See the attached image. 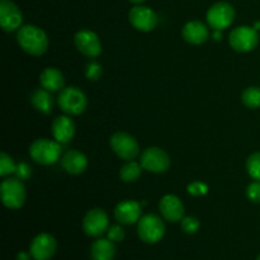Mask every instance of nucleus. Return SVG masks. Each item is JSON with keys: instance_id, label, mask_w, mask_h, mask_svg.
Returning a JSON list of instances; mask_svg holds the SVG:
<instances>
[{"instance_id": "nucleus-17", "label": "nucleus", "mask_w": 260, "mask_h": 260, "mask_svg": "<svg viewBox=\"0 0 260 260\" xmlns=\"http://www.w3.org/2000/svg\"><path fill=\"white\" fill-rule=\"evenodd\" d=\"M53 140L60 142L61 145H66L75 136V123L68 116H60L52 122L51 126Z\"/></svg>"}, {"instance_id": "nucleus-11", "label": "nucleus", "mask_w": 260, "mask_h": 260, "mask_svg": "<svg viewBox=\"0 0 260 260\" xmlns=\"http://www.w3.org/2000/svg\"><path fill=\"white\" fill-rule=\"evenodd\" d=\"M128 20L135 29L140 32H151L157 25V15L151 8L137 4L128 13Z\"/></svg>"}, {"instance_id": "nucleus-22", "label": "nucleus", "mask_w": 260, "mask_h": 260, "mask_svg": "<svg viewBox=\"0 0 260 260\" xmlns=\"http://www.w3.org/2000/svg\"><path fill=\"white\" fill-rule=\"evenodd\" d=\"M114 256H116V246L109 239H98L91 245V260H113Z\"/></svg>"}, {"instance_id": "nucleus-9", "label": "nucleus", "mask_w": 260, "mask_h": 260, "mask_svg": "<svg viewBox=\"0 0 260 260\" xmlns=\"http://www.w3.org/2000/svg\"><path fill=\"white\" fill-rule=\"evenodd\" d=\"M144 170H147L154 174L165 173L170 168V156L160 147H147L142 151L140 156Z\"/></svg>"}, {"instance_id": "nucleus-36", "label": "nucleus", "mask_w": 260, "mask_h": 260, "mask_svg": "<svg viewBox=\"0 0 260 260\" xmlns=\"http://www.w3.org/2000/svg\"><path fill=\"white\" fill-rule=\"evenodd\" d=\"M254 28H255L256 30H259L260 29V22H256L255 24H254Z\"/></svg>"}, {"instance_id": "nucleus-10", "label": "nucleus", "mask_w": 260, "mask_h": 260, "mask_svg": "<svg viewBox=\"0 0 260 260\" xmlns=\"http://www.w3.org/2000/svg\"><path fill=\"white\" fill-rule=\"evenodd\" d=\"M109 229L108 215L102 208H93L84 216L83 230L90 238H101Z\"/></svg>"}, {"instance_id": "nucleus-5", "label": "nucleus", "mask_w": 260, "mask_h": 260, "mask_svg": "<svg viewBox=\"0 0 260 260\" xmlns=\"http://www.w3.org/2000/svg\"><path fill=\"white\" fill-rule=\"evenodd\" d=\"M2 202L9 210H18L25 202V187L18 178H8L0 185Z\"/></svg>"}, {"instance_id": "nucleus-18", "label": "nucleus", "mask_w": 260, "mask_h": 260, "mask_svg": "<svg viewBox=\"0 0 260 260\" xmlns=\"http://www.w3.org/2000/svg\"><path fill=\"white\" fill-rule=\"evenodd\" d=\"M61 167L68 174H83L88 168V159L85 155L78 150H69L61 157Z\"/></svg>"}, {"instance_id": "nucleus-12", "label": "nucleus", "mask_w": 260, "mask_h": 260, "mask_svg": "<svg viewBox=\"0 0 260 260\" xmlns=\"http://www.w3.org/2000/svg\"><path fill=\"white\" fill-rule=\"evenodd\" d=\"M76 48L86 57H98L102 53V42L98 35L90 29H81L74 37Z\"/></svg>"}, {"instance_id": "nucleus-27", "label": "nucleus", "mask_w": 260, "mask_h": 260, "mask_svg": "<svg viewBox=\"0 0 260 260\" xmlns=\"http://www.w3.org/2000/svg\"><path fill=\"white\" fill-rule=\"evenodd\" d=\"M182 230L185 234H196L201 228V222L194 216H185L182 218Z\"/></svg>"}, {"instance_id": "nucleus-2", "label": "nucleus", "mask_w": 260, "mask_h": 260, "mask_svg": "<svg viewBox=\"0 0 260 260\" xmlns=\"http://www.w3.org/2000/svg\"><path fill=\"white\" fill-rule=\"evenodd\" d=\"M62 147L60 142L50 139H38L29 146V155L37 164L53 165L60 160Z\"/></svg>"}, {"instance_id": "nucleus-7", "label": "nucleus", "mask_w": 260, "mask_h": 260, "mask_svg": "<svg viewBox=\"0 0 260 260\" xmlns=\"http://www.w3.org/2000/svg\"><path fill=\"white\" fill-rule=\"evenodd\" d=\"M109 145L114 154L122 160H135L140 154V145L134 136L127 132H116L109 139Z\"/></svg>"}, {"instance_id": "nucleus-1", "label": "nucleus", "mask_w": 260, "mask_h": 260, "mask_svg": "<svg viewBox=\"0 0 260 260\" xmlns=\"http://www.w3.org/2000/svg\"><path fill=\"white\" fill-rule=\"evenodd\" d=\"M17 42L24 52L42 56L48 50V37L42 28L33 24L22 25L17 30Z\"/></svg>"}, {"instance_id": "nucleus-35", "label": "nucleus", "mask_w": 260, "mask_h": 260, "mask_svg": "<svg viewBox=\"0 0 260 260\" xmlns=\"http://www.w3.org/2000/svg\"><path fill=\"white\" fill-rule=\"evenodd\" d=\"M131 3H134V4H142L144 2H146V0H129Z\"/></svg>"}, {"instance_id": "nucleus-19", "label": "nucleus", "mask_w": 260, "mask_h": 260, "mask_svg": "<svg viewBox=\"0 0 260 260\" xmlns=\"http://www.w3.org/2000/svg\"><path fill=\"white\" fill-rule=\"evenodd\" d=\"M182 36L185 42L190 45H202L210 37L207 25L201 20H190L183 27Z\"/></svg>"}, {"instance_id": "nucleus-28", "label": "nucleus", "mask_w": 260, "mask_h": 260, "mask_svg": "<svg viewBox=\"0 0 260 260\" xmlns=\"http://www.w3.org/2000/svg\"><path fill=\"white\" fill-rule=\"evenodd\" d=\"M102 74H103V69H102L101 63H98L96 61H89L85 68L86 78L91 81H96L101 79Z\"/></svg>"}, {"instance_id": "nucleus-21", "label": "nucleus", "mask_w": 260, "mask_h": 260, "mask_svg": "<svg viewBox=\"0 0 260 260\" xmlns=\"http://www.w3.org/2000/svg\"><path fill=\"white\" fill-rule=\"evenodd\" d=\"M30 103L35 107L36 111L45 114V116H48V114L52 113L53 96L51 95V91L46 90V89H36L30 94Z\"/></svg>"}, {"instance_id": "nucleus-29", "label": "nucleus", "mask_w": 260, "mask_h": 260, "mask_svg": "<svg viewBox=\"0 0 260 260\" xmlns=\"http://www.w3.org/2000/svg\"><path fill=\"white\" fill-rule=\"evenodd\" d=\"M124 230L122 229V226L119 225H113V226H109L108 231H107V236H108V239L111 241H113V243H121V241H123L124 239Z\"/></svg>"}, {"instance_id": "nucleus-30", "label": "nucleus", "mask_w": 260, "mask_h": 260, "mask_svg": "<svg viewBox=\"0 0 260 260\" xmlns=\"http://www.w3.org/2000/svg\"><path fill=\"white\" fill-rule=\"evenodd\" d=\"M246 197L254 203H260V180H254L246 188Z\"/></svg>"}, {"instance_id": "nucleus-24", "label": "nucleus", "mask_w": 260, "mask_h": 260, "mask_svg": "<svg viewBox=\"0 0 260 260\" xmlns=\"http://www.w3.org/2000/svg\"><path fill=\"white\" fill-rule=\"evenodd\" d=\"M241 102L249 109H256L260 107V88L258 86H249L244 90L241 95Z\"/></svg>"}, {"instance_id": "nucleus-13", "label": "nucleus", "mask_w": 260, "mask_h": 260, "mask_svg": "<svg viewBox=\"0 0 260 260\" xmlns=\"http://www.w3.org/2000/svg\"><path fill=\"white\" fill-rule=\"evenodd\" d=\"M23 14L18 5L12 0L0 2V25L5 32L10 33L22 27Z\"/></svg>"}, {"instance_id": "nucleus-23", "label": "nucleus", "mask_w": 260, "mask_h": 260, "mask_svg": "<svg viewBox=\"0 0 260 260\" xmlns=\"http://www.w3.org/2000/svg\"><path fill=\"white\" fill-rule=\"evenodd\" d=\"M142 165L141 162H137L135 160H129L126 161L119 169V178L122 182L124 183H132L136 182L142 174Z\"/></svg>"}, {"instance_id": "nucleus-32", "label": "nucleus", "mask_w": 260, "mask_h": 260, "mask_svg": "<svg viewBox=\"0 0 260 260\" xmlns=\"http://www.w3.org/2000/svg\"><path fill=\"white\" fill-rule=\"evenodd\" d=\"M207 192V184H205L202 182H193L188 185V193L190 196H205Z\"/></svg>"}, {"instance_id": "nucleus-16", "label": "nucleus", "mask_w": 260, "mask_h": 260, "mask_svg": "<svg viewBox=\"0 0 260 260\" xmlns=\"http://www.w3.org/2000/svg\"><path fill=\"white\" fill-rule=\"evenodd\" d=\"M159 211L162 218L169 222H178L184 217L185 208L182 201L174 194H167L160 200Z\"/></svg>"}, {"instance_id": "nucleus-4", "label": "nucleus", "mask_w": 260, "mask_h": 260, "mask_svg": "<svg viewBox=\"0 0 260 260\" xmlns=\"http://www.w3.org/2000/svg\"><path fill=\"white\" fill-rule=\"evenodd\" d=\"M137 234L139 238L146 244H156L164 238L165 223L161 217L154 213H147L142 216L137 222Z\"/></svg>"}, {"instance_id": "nucleus-33", "label": "nucleus", "mask_w": 260, "mask_h": 260, "mask_svg": "<svg viewBox=\"0 0 260 260\" xmlns=\"http://www.w3.org/2000/svg\"><path fill=\"white\" fill-rule=\"evenodd\" d=\"M30 258H32L30 253H25V251H20L17 255V260H30Z\"/></svg>"}, {"instance_id": "nucleus-37", "label": "nucleus", "mask_w": 260, "mask_h": 260, "mask_svg": "<svg viewBox=\"0 0 260 260\" xmlns=\"http://www.w3.org/2000/svg\"><path fill=\"white\" fill-rule=\"evenodd\" d=\"M256 260H260V254L258 255V258H256Z\"/></svg>"}, {"instance_id": "nucleus-34", "label": "nucleus", "mask_w": 260, "mask_h": 260, "mask_svg": "<svg viewBox=\"0 0 260 260\" xmlns=\"http://www.w3.org/2000/svg\"><path fill=\"white\" fill-rule=\"evenodd\" d=\"M221 32H222V30H213V38H215L216 41H221V37H222Z\"/></svg>"}, {"instance_id": "nucleus-25", "label": "nucleus", "mask_w": 260, "mask_h": 260, "mask_svg": "<svg viewBox=\"0 0 260 260\" xmlns=\"http://www.w3.org/2000/svg\"><path fill=\"white\" fill-rule=\"evenodd\" d=\"M246 172L254 180H260V151L254 152L248 157Z\"/></svg>"}, {"instance_id": "nucleus-15", "label": "nucleus", "mask_w": 260, "mask_h": 260, "mask_svg": "<svg viewBox=\"0 0 260 260\" xmlns=\"http://www.w3.org/2000/svg\"><path fill=\"white\" fill-rule=\"evenodd\" d=\"M114 217L122 225H134L142 217V205L132 200L122 201L114 208Z\"/></svg>"}, {"instance_id": "nucleus-31", "label": "nucleus", "mask_w": 260, "mask_h": 260, "mask_svg": "<svg viewBox=\"0 0 260 260\" xmlns=\"http://www.w3.org/2000/svg\"><path fill=\"white\" fill-rule=\"evenodd\" d=\"M15 178L20 180H27L29 179L30 175H32V168L27 164V162H19L17 164V168H15Z\"/></svg>"}, {"instance_id": "nucleus-26", "label": "nucleus", "mask_w": 260, "mask_h": 260, "mask_svg": "<svg viewBox=\"0 0 260 260\" xmlns=\"http://www.w3.org/2000/svg\"><path fill=\"white\" fill-rule=\"evenodd\" d=\"M15 168H17V164L14 162L13 157L7 152H2L0 154V175L8 177L10 174H14Z\"/></svg>"}, {"instance_id": "nucleus-14", "label": "nucleus", "mask_w": 260, "mask_h": 260, "mask_svg": "<svg viewBox=\"0 0 260 260\" xmlns=\"http://www.w3.org/2000/svg\"><path fill=\"white\" fill-rule=\"evenodd\" d=\"M57 243L51 234L42 233L36 236L29 246V253L35 260H50L55 255Z\"/></svg>"}, {"instance_id": "nucleus-6", "label": "nucleus", "mask_w": 260, "mask_h": 260, "mask_svg": "<svg viewBox=\"0 0 260 260\" xmlns=\"http://www.w3.org/2000/svg\"><path fill=\"white\" fill-rule=\"evenodd\" d=\"M258 30L254 27H249V25L236 27L235 29L231 30L230 36H229V43H230L231 48L236 52H250L258 46Z\"/></svg>"}, {"instance_id": "nucleus-20", "label": "nucleus", "mask_w": 260, "mask_h": 260, "mask_svg": "<svg viewBox=\"0 0 260 260\" xmlns=\"http://www.w3.org/2000/svg\"><path fill=\"white\" fill-rule=\"evenodd\" d=\"M41 86L51 93L61 91L65 86V79L62 73L55 68H47L40 75Z\"/></svg>"}, {"instance_id": "nucleus-8", "label": "nucleus", "mask_w": 260, "mask_h": 260, "mask_svg": "<svg viewBox=\"0 0 260 260\" xmlns=\"http://www.w3.org/2000/svg\"><path fill=\"white\" fill-rule=\"evenodd\" d=\"M207 23L213 30H223L235 20V9L226 2H218L211 5L207 10Z\"/></svg>"}, {"instance_id": "nucleus-3", "label": "nucleus", "mask_w": 260, "mask_h": 260, "mask_svg": "<svg viewBox=\"0 0 260 260\" xmlns=\"http://www.w3.org/2000/svg\"><path fill=\"white\" fill-rule=\"evenodd\" d=\"M57 104L61 111L70 116H79L88 106V99L84 91L76 86H68L60 91L57 96Z\"/></svg>"}]
</instances>
